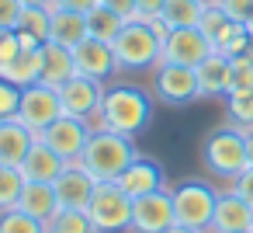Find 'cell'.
<instances>
[{
  "mask_svg": "<svg viewBox=\"0 0 253 233\" xmlns=\"http://www.w3.org/2000/svg\"><path fill=\"white\" fill-rule=\"evenodd\" d=\"M135 146L128 136H118V132H108V129H94L84 153H80V164L87 167V174L94 181H118L122 171L135 160Z\"/></svg>",
  "mask_w": 253,
  "mask_h": 233,
  "instance_id": "7a4b0ae2",
  "label": "cell"
},
{
  "mask_svg": "<svg viewBox=\"0 0 253 233\" xmlns=\"http://www.w3.org/2000/svg\"><path fill=\"white\" fill-rule=\"evenodd\" d=\"M0 77L11 80L14 87H32V84H42V46L39 49H21L11 63L0 66Z\"/></svg>",
  "mask_w": 253,
  "mask_h": 233,
  "instance_id": "7402d4cb",
  "label": "cell"
},
{
  "mask_svg": "<svg viewBox=\"0 0 253 233\" xmlns=\"http://www.w3.org/2000/svg\"><path fill=\"white\" fill-rule=\"evenodd\" d=\"M246 157H250V167H253V129L246 132Z\"/></svg>",
  "mask_w": 253,
  "mask_h": 233,
  "instance_id": "7bdbcfd3",
  "label": "cell"
},
{
  "mask_svg": "<svg viewBox=\"0 0 253 233\" xmlns=\"http://www.w3.org/2000/svg\"><path fill=\"white\" fill-rule=\"evenodd\" d=\"M163 233H201V230H191V226H180V223H173L170 230H163Z\"/></svg>",
  "mask_w": 253,
  "mask_h": 233,
  "instance_id": "b9f144b4",
  "label": "cell"
},
{
  "mask_svg": "<svg viewBox=\"0 0 253 233\" xmlns=\"http://www.w3.org/2000/svg\"><path fill=\"white\" fill-rule=\"evenodd\" d=\"M101 7L115 11L122 21H135V0H101Z\"/></svg>",
  "mask_w": 253,
  "mask_h": 233,
  "instance_id": "74e56055",
  "label": "cell"
},
{
  "mask_svg": "<svg viewBox=\"0 0 253 233\" xmlns=\"http://www.w3.org/2000/svg\"><path fill=\"white\" fill-rule=\"evenodd\" d=\"M101 98H104V84H101V80H90V77H80V73L70 77V80L59 87L63 115H73V118H84V122H94V118H97Z\"/></svg>",
  "mask_w": 253,
  "mask_h": 233,
  "instance_id": "8fae6325",
  "label": "cell"
},
{
  "mask_svg": "<svg viewBox=\"0 0 253 233\" xmlns=\"http://www.w3.org/2000/svg\"><path fill=\"white\" fill-rule=\"evenodd\" d=\"M70 77H77V66H73V49L56 46V42H45V46H42V84L59 91Z\"/></svg>",
  "mask_w": 253,
  "mask_h": 233,
  "instance_id": "44dd1931",
  "label": "cell"
},
{
  "mask_svg": "<svg viewBox=\"0 0 253 233\" xmlns=\"http://www.w3.org/2000/svg\"><path fill=\"white\" fill-rule=\"evenodd\" d=\"M94 122H97V129L135 139L153 122V101L135 84H111V87H104V98H101V108H97Z\"/></svg>",
  "mask_w": 253,
  "mask_h": 233,
  "instance_id": "6da1fadb",
  "label": "cell"
},
{
  "mask_svg": "<svg viewBox=\"0 0 253 233\" xmlns=\"http://www.w3.org/2000/svg\"><path fill=\"white\" fill-rule=\"evenodd\" d=\"M243 233H253V230H243Z\"/></svg>",
  "mask_w": 253,
  "mask_h": 233,
  "instance_id": "bcb514c9",
  "label": "cell"
},
{
  "mask_svg": "<svg viewBox=\"0 0 253 233\" xmlns=\"http://www.w3.org/2000/svg\"><path fill=\"white\" fill-rule=\"evenodd\" d=\"M229 21H232V18H229V14H225V11H222L218 4H215V7H205V11H201V21H198V28L205 32V39L211 42V49H215L218 35H222V32L229 28Z\"/></svg>",
  "mask_w": 253,
  "mask_h": 233,
  "instance_id": "4dcf8cb0",
  "label": "cell"
},
{
  "mask_svg": "<svg viewBox=\"0 0 253 233\" xmlns=\"http://www.w3.org/2000/svg\"><path fill=\"white\" fill-rule=\"evenodd\" d=\"M167 0H135V21H149L163 11Z\"/></svg>",
  "mask_w": 253,
  "mask_h": 233,
  "instance_id": "f35d334b",
  "label": "cell"
},
{
  "mask_svg": "<svg viewBox=\"0 0 253 233\" xmlns=\"http://www.w3.org/2000/svg\"><path fill=\"white\" fill-rule=\"evenodd\" d=\"M87 35H90V28H87V14L63 11V7H49V42L73 49V46H80Z\"/></svg>",
  "mask_w": 253,
  "mask_h": 233,
  "instance_id": "ffe728a7",
  "label": "cell"
},
{
  "mask_svg": "<svg viewBox=\"0 0 253 233\" xmlns=\"http://www.w3.org/2000/svg\"><path fill=\"white\" fill-rule=\"evenodd\" d=\"M63 167H66V160H63L52 146H45L42 139H35V146H32L28 157L21 160L25 181H39V184H52V181L63 174Z\"/></svg>",
  "mask_w": 253,
  "mask_h": 233,
  "instance_id": "ac0fdd59",
  "label": "cell"
},
{
  "mask_svg": "<svg viewBox=\"0 0 253 233\" xmlns=\"http://www.w3.org/2000/svg\"><path fill=\"white\" fill-rule=\"evenodd\" d=\"M115 184L135 202V198H142V195L163 188V171H160V164H153V160H146V157H135V160L122 171V177H118Z\"/></svg>",
  "mask_w": 253,
  "mask_h": 233,
  "instance_id": "e0dca14e",
  "label": "cell"
},
{
  "mask_svg": "<svg viewBox=\"0 0 253 233\" xmlns=\"http://www.w3.org/2000/svg\"><path fill=\"white\" fill-rule=\"evenodd\" d=\"M201 11H205V7L194 4V0H167L163 11H160V18H163L170 28H198Z\"/></svg>",
  "mask_w": 253,
  "mask_h": 233,
  "instance_id": "d4e9b609",
  "label": "cell"
},
{
  "mask_svg": "<svg viewBox=\"0 0 253 233\" xmlns=\"http://www.w3.org/2000/svg\"><path fill=\"white\" fill-rule=\"evenodd\" d=\"M18 39L25 49H39L49 42V7H25L18 21Z\"/></svg>",
  "mask_w": 253,
  "mask_h": 233,
  "instance_id": "cb8c5ba5",
  "label": "cell"
},
{
  "mask_svg": "<svg viewBox=\"0 0 253 233\" xmlns=\"http://www.w3.org/2000/svg\"><path fill=\"white\" fill-rule=\"evenodd\" d=\"M194 73H198V94H201V98H225V94H229L232 59L211 49V53L194 66Z\"/></svg>",
  "mask_w": 253,
  "mask_h": 233,
  "instance_id": "2e32d148",
  "label": "cell"
},
{
  "mask_svg": "<svg viewBox=\"0 0 253 233\" xmlns=\"http://www.w3.org/2000/svg\"><path fill=\"white\" fill-rule=\"evenodd\" d=\"M177 223V212H173V191L163 184L142 198L132 202V230L135 233H163Z\"/></svg>",
  "mask_w": 253,
  "mask_h": 233,
  "instance_id": "52a82bcc",
  "label": "cell"
},
{
  "mask_svg": "<svg viewBox=\"0 0 253 233\" xmlns=\"http://www.w3.org/2000/svg\"><path fill=\"white\" fill-rule=\"evenodd\" d=\"M52 188H56L59 209H87V202H90L97 181H94V177L87 174V167L77 160V164H66V167H63V174L52 181Z\"/></svg>",
  "mask_w": 253,
  "mask_h": 233,
  "instance_id": "5bb4252c",
  "label": "cell"
},
{
  "mask_svg": "<svg viewBox=\"0 0 253 233\" xmlns=\"http://www.w3.org/2000/svg\"><path fill=\"white\" fill-rule=\"evenodd\" d=\"M246 28H250V35H253V18H250V21H246Z\"/></svg>",
  "mask_w": 253,
  "mask_h": 233,
  "instance_id": "f6af8a7d",
  "label": "cell"
},
{
  "mask_svg": "<svg viewBox=\"0 0 253 233\" xmlns=\"http://www.w3.org/2000/svg\"><path fill=\"white\" fill-rule=\"evenodd\" d=\"M87 219L94 223L97 233H122L132 230V198L115 184V181H97L90 202H87Z\"/></svg>",
  "mask_w": 253,
  "mask_h": 233,
  "instance_id": "5b68a950",
  "label": "cell"
},
{
  "mask_svg": "<svg viewBox=\"0 0 253 233\" xmlns=\"http://www.w3.org/2000/svg\"><path fill=\"white\" fill-rule=\"evenodd\" d=\"M201 164L208 167V174L222 177V181H232L236 174H243L250 167V157H246V132L236 129V125H225V129H211L201 143Z\"/></svg>",
  "mask_w": 253,
  "mask_h": 233,
  "instance_id": "3957f363",
  "label": "cell"
},
{
  "mask_svg": "<svg viewBox=\"0 0 253 233\" xmlns=\"http://www.w3.org/2000/svg\"><path fill=\"white\" fill-rule=\"evenodd\" d=\"M111 53L118 70H156L160 66V39L146 21H125L122 32L111 39Z\"/></svg>",
  "mask_w": 253,
  "mask_h": 233,
  "instance_id": "277c9868",
  "label": "cell"
},
{
  "mask_svg": "<svg viewBox=\"0 0 253 233\" xmlns=\"http://www.w3.org/2000/svg\"><path fill=\"white\" fill-rule=\"evenodd\" d=\"M208 53H211V42L205 39L201 28H173V32L163 39V46H160V63L198 66Z\"/></svg>",
  "mask_w": 253,
  "mask_h": 233,
  "instance_id": "30bf717a",
  "label": "cell"
},
{
  "mask_svg": "<svg viewBox=\"0 0 253 233\" xmlns=\"http://www.w3.org/2000/svg\"><path fill=\"white\" fill-rule=\"evenodd\" d=\"M0 233H45V223L21 209H4L0 212Z\"/></svg>",
  "mask_w": 253,
  "mask_h": 233,
  "instance_id": "f546056e",
  "label": "cell"
},
{
  "mask_svg": "<svg viewBox=\"0 0 253 233\" xmlns=\"http://www.w3.org/2000/svg\"><path fill=\"white\" fill-rule=\"evenodd\" d=\"M21 11V0H0V28H18Z\"/></svg>",
  "mask_w": 253,
  "mask_h": 233,
  "instance_id": "d590c367",
  "label": "cell"
},
{
  "mask_svg": "<svg viewBox=\"0 0 253 233\" xmlns=\"http://www.w3.org/2000/svg\"><path fill=\"white\" fill-rule=\"evenodd\" d=\"M122 25H125V21H122L115 11L101 7V4L87 14V28H90V35H94V39H104V42H111V39L122 32Z\"/></svg>",
  "mask_w": 253,
  "mask_h": 233,
  "instance_id": "f1b7e54d",
  "label": "cell"
},
{
  "mask_svg": "<svg viewBox=\"0 0 253 233\" xmlns=\"http://www.w3.org/2000/svg\"><path fill=\"white\" fill-rule=\"evenodd\" d=\"M21 49H25V46H21V39H18V32H14V28H0V66L11 63Z\"/></svg>",
  "mask_w": 253,
  "mask_h": 233,
  "instance_id": "836d02e7",
  "label": "cell"
},
{
  "mask_svg": "<svg viewBox=\"0 0 253 233\" xmlns=\"http://www.w3.org/2000/svg\"><path fill=\"white\" fill-rule=\"evenodd\" d=\"M229 188H232L243 202H250V205H253V167H246L243 174H236V177L229 181Z\"/></svg>",
  "mask_w": 253,
  "mask_h": 233,
  "instance_id": "8d00e7d4",
  "label": "cell"
},
{
  "mask_svg": "<svg viewBox=\"0 0 253 233\" xmlns=\"http://www.w3.org/2000/svg\"><path fill=\"white\" fill-rule=\"evenodd\" d=\"M229 91H253V59H232Z\"/></svg>",
  "mask_w": 253,
  "mask_h": 233,
  "instance_id": "d6a6232c",
  "label": "cell"
},
{
  "mask_svg": "<svg viewBox=\"0 0 253 233\" xmlns=\"http://www.w3.org/2000/svg\"><path fill=\"white\" fill-rule=\"evenodd\" d=\"M14 209H21V212H28V216H35V219L49 223V219H52V216L59 212V198H56V188H52V184H39V181H28Z\"/></svg>",
  "mask_w": 253,
  "mask_h": 233,
  "instance_id": "603a6c76",
  "label": "cell"
},
{
  "mask_svg": "<svg viewBox=\"0 0 253 233\" xmlns=\"http://www.w3.org/2000/svg\"><path fill=\"white\" fill-rule=\"evenodd\" d=\"M253 223V205L243 202L232 188L218 191L215 198V216H211V230L208 233H243Z\"/></svg>",
  "mask_w": 253,
  "mask_h": 233,
  "instance_id": "9a60e30c",
  "label": "cell"
},
{
  "mask_svg": "<svg viewBox=\"0 0 253 233\" xmlns=\"http://www.w3.org/2000/svg\"><path fill=\"white\" fill-rule=\"evenodd\" d=\"M18 108H21V87H14L11 80L0 77V122L18 118Z\"/></svg>",
  "mask_w": 253,
  "mask_h": 233,
  "instance_id": "1f68e13d",
  "label": "cell"
},
{
  "mask_svg": "<svg viewBox=\"0 0 253 233\" xmlns=\"http://www.w3.org/2000/svg\"><path fill=\"white\" fill-rule=\"evenodd\" d=\"M21 7H52V0H21Z\"/></svg>",
  "mask_w": 253,
  "mask_h": 233,
  "instance_id": "60d3db41",
  "label": "cell"
},
{
  "mask_svg": "<svg viewBox=\"0 0 253 233\" xmlns=\"http://www.w3.org/2000/svg\"><path fill=\"white\" fill-rule=\"evenodd\" d=\"M35 139H39V136H35L21 118L0 122V164L21 167V160L28 157V150L35 146Z\"/></svg>",
  "mask_w": 253,
  "mask_h": 233,
  "instance_id": "d6986e66",
  "label": "cell"
},
{
  "mask_svg": "<svg viewBox=\"0 0 253 233\" xmlns=\"http://www.w3.org/2000/svg\"><path fill=\"white\" fill-rule=\"evenodd\" d=\"M225 118H229V125L250 132L253 129V91H229L225 94Z\"/></svg>",
  "mask_w": 253,
  "mask_h": 233,
  "instance_id": "484cf974",
  "label": "cell"
},
{
  "mask_svg": "<svg viewBox=\"0 0 253 233\" xmlns=\"http://www.w3.org/2000/svg\"><path fill=\"white\" fill-rule=\"evenodd\" d=\"M173 191V212H177V223L180 226H191V230H201L208 233L211 230V216H215V198L218 191L198 177H187L180 181Z\"/></svg>",
  "mask_w": 253,
  "mask_h": 233,
  "instance_id": "8992f818",
  "label": "cell"
},
{
  "mask_svg": "<svg viewBox=\"0 0 253 233\" xmlns=\"http://www.w3.org/2000/svg\"><path fill=\"white\" fill-rule=\"evenodd\" d=\"M73 66H77L80 77H90V80H101V84L118 70L115 53H111V42L94 39V35H87L80 46H73Z\"/></svg>",
  "mask_w": 253,
  "mask_h": 233,
  "instance_id": "4fadbf2b",
  "label": "cell"
},
{
  "mask_svg": "<svg viewBox=\"0 0 253 233\" xmlns=\"http://www.w3.org/2000/svg\"><path fill=\"white\" fill-rule=\"evenodd\" d=\"M101 0H52V7H63V11H77V14H90Z\"/></svg>",
  "mask_w": 253,
  "mask_h": 233,
  "instance_id": "ab89813d",
  "label": "cell"
},
{
  "mask_svg": "<svg viewBox=\"0 0 253 233\" xmlns=\"http://www.w3.org/2000/svg\"><path fill=\"white\" fill-rule=\"evenodd\" d=\"M250 230H253V223H250Z\"/></svg>",
  "mask_w": 253,
  "mask_h": 233,
  "instance_id": "7dc6e473",
  "label": "cell"
},
{
  "mask_svg": "<svg viewBox=\"0 0 253 233\" xmlns=\"http://www.w3.org/2000/svg\"><path fill=\"white\" fill-rule=\"evenodd\" d=\"M45 233H97V230H94V223L87 219L84 209H59L45 223Z\"/></svg>",
  "mask_w": 253,
  "mask_h": 233,
  "instance_id": "4316f807",
  "label": "cell"
},
{
  "mask_svg": "<svg viewBox=\"0 0 253 233\" xmlns=\"http://www.w3.org/2000/svg\"><path fill=\"white\" fill-rule=\"evenodd\" d=\"M153 87H156V98L163 105H187L198 94V73L194 66H173V63H160L156 66V77H153Z\"/></svg>",
  "mask_w": 253,
  "mask_h": 233,
  "instance_id": "7c38bea8",
  "label": "cell"
},
{
  "mask_svg": "<svg viewBox=\"0 0 253 233\" xmlns=\"http://www.w3.org/2000/svg\"><path fill=\"white\" fill-rule=\"evenodd\" d=\"M218 7L232 18V21H250L253 18V0H218Z\"/></svg>",
  "mask_w": 253,
  "mask_h": 233,
  "instance_id": "e575fe53",
  "label": "cell"
},
{
  "mask_svg": "<svg viewBox=\"0 0 253 233\" xmlns=\"http://www.w3.org/2000/svg\"><path fill=\"white\" fill-rule=\"evenodd\" d=\"M90 122H84V118H73V115H59L45 132H39V139L45 143V146H52L66 164H77L80 160V153H84V146H87V139H90Z\"/></svg>",
  "mask_w": 253,
  "mask_h": 233,
  "instance_id": "9c48e42d",
  "label": "cell"
},
{
  "mask_svg": "<svg viewBox=\"0 0 253 233\" xmlns=\"http://www.w3.org/2000/svg\"><path fill=\"white\" fill-rule=\"evenodd\" d=\"M194 4H201V7H215L218 0H194Z\"/></svg>",
  "mask_w": 253,
  "mask_h": 233,
  "instance_id": "ee69618b",
  "label": "cell"
},
{
  "mask_svg": "<svg viewBox=\"0 0 253 233\" xmlns=\"http://www.w3.org/2000/svg\"><path fill=\"white\" fill-rule=\"evenodd\" d=\"M63 115V101H59V91L56 87H45V84H32L21 91V108H18V118L39 136L45 132L56 118Z\"/></svg>",
  "mask_w": 253,
  "mask_h": 233,
  "instance_id": "ba28073f",
  "label": "cell"
},
{
  "mask_svg": "<svg viewBox=\"0 0 253 233\" xmlns=\"http://www.w3.org/2000/svg\"><path fill=\"white\" fill-rule=\"evenodd\" d=\"M25 174L21 167H11V164H0V212L4 209H14L21 191H25Z\"/></svg>",
  "mask_w": 253,
  "mask_h": 233,
  "instance_id": "83f0119b",
  "label": "cell"
}]
</instances>
